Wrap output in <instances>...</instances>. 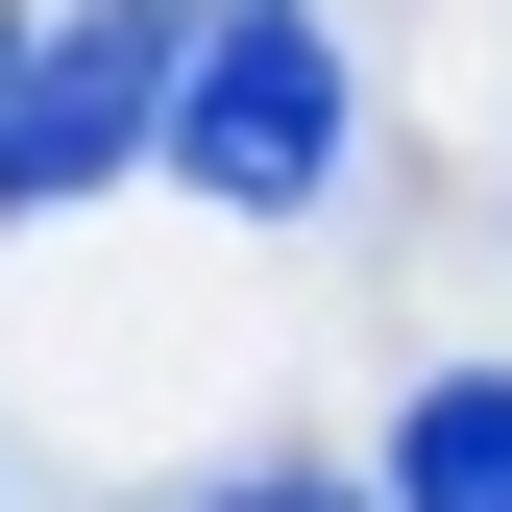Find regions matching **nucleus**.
I'll list each match as a JSON object with an SVG mask.
<instances>
[{"mask_svg":"<svg viewBox=\"0 0 512 512\" xmlns=\"http://www.w3.org/2000/svg\"><path fill=\"white\" fill-rule=\"evenodd\" d=\"M220 512H391V464H366V488H342V464H244Z\"/></svg>","mask_w":512,"mask_h":512,"instance_id":"7ed1b4c3","label":"nucleus"},{"mask_svg":"<svg viewBox=\"0 0 512 512\" xmlns=\"http://www.w3.org/2000/svg\"><path fill=\"white\" fill-rule=\"evenodd\" d=\"M391 512H512V366H439L391 415Z\"/></svg>","mask_w":512,"mask_h":512,"instance_id":"f03ea898","label":"nucleus"},{"mask_svg":"<svg viewBox=\"0 0 512 512\" xmlns=\"http://www.w3.org/2000/svg\"><path fill=\"white\" fill-rule=\"evenodd\" d=\"M342 49H317V0H220L196 25V74H171V171H196L220 220H317L342 196Z\"/></svg>","mask_w":512,"mask_h":512,"instance_id":"f257e3e1","label":"nucleus"},{"mask_svg":"<svg viewBox=\"0 0 512 512\" xmlns=\"http://www.w3.org/2000/svg\"><path fill=\"white\" fill-rule=\"evenodd\" d=\"M25 74H49V25H0V147H25Z\"/></svg>","mask_w":512,"mask_h":512,"instance_id":"20e7f679","label":"nucleus"}]
</instances>
